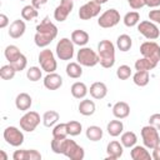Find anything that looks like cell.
Returning a JSON list of instances; mask_svg holds the SVG:
<instances>
[{
	"instance_id": "obj_46",
	"label": "cell",
	"mask_w": 160,
	"mask_h": 160,
	"mask_svg": "<svg viewBox=\"0 0 160 160\" xmlns=\"http://www.w3.org/2000/svg\"><path fill=\"white\" fill-rule=\"evenodd\" d=\"M9 25V18L5 14H0V28L5 29Z\"/></svg>"
},
{
	"instance_id": "obj_27",
	"label": "cell",
	"mask_w": 160,
	"mask_h": 160,
	"mask_svg": "<svg viewBox=\"0 0 160 160\" xmlns=\"http://www.w3.org/2000/svg\"><path fill=\"white\" fill-rule=\"evenodd\" d=\"M106 130H108V134L110 136H112V138H116V136L121 135L122 130H124V124H122L121 119L120 120H111V121H109L108 125H106Z\"/></svg>"
},
{
	"instance_id": "obj_8",
	"label": "cell",
	"mask_w": 160,
	"mask_h": 160,
	"mask_svg": "<svg viewBox=\"0 0 160 160\" xmlns=\"http://www.w3.org/2000/svg\"><path fill=\"white\" fill-rule=\"evenodd\" d=\"M120 22V12L116 9H109L106 11H104L99 19H98V24L100 28L104 29H110L116 26Z\"/></svg>"
},
{
	"instance_id": "obj_47",
	"label": "cell",
	"mask_w": 160,
	"mask_h": 160,
	"mask_svg": "<svg viewBox=\"0 0 160 160\" xmlns=\"http://www.w3.org/2000/svg\"><path fill=\"white\" fill-rule=\"evenodd\" d=\"M151 158H152L154 160H160V145H158L156 148H154V149H152Z\"/></svg>"
},
{
	"instance_id": "obj_1",
	"label": "cell",
	"mask_w": 160,
	"mask_h": 160,
	"mask_svg": "<svg viewBox=\"0 0 160 160\" xmlns=\"http://www.w3.org/2000/svg\"><path fill=\"white\" fill-rule=\"evenodd\" d=\"M58 36L56 25L50 21L49 18H44V20L36 25V32L34 35L35 45L39 48H46L51 44V41Z\"/></svg>"
},
{
	"instance_id": "obj_7",
	"label": "cell",
	"mask_w": 160,
	"mask_h": 160,
	"mask_svg": "<svg viewBox=\"0 0 160 160\" xmlns=\"http://www.w3.org/2000/svg\"><path fill=\"white\" fill-rule=\"evenodd\" d=\"M39 64L41 66V69L45 72H55L56 68H58V62L55 60V55L50 49H44L39 52L38 56Z\"/></svg>"
},
{
	"instance_id": "obj_11",
	"label": "cell",
	"mask_w": 160,
	"mask_h": 160,
	"mask_svg": "<svg viewBox=\"0 0 160 160\" xmlns=\"http://www.w3.org/2000/svg\"><path fill=\"white\" fill-rule=\"evenodd\" d=\"M138 31L148 40H156L160 35V30H159L158 25L149 20L140 21L138 24Z\"/></svg>"
},
{
	"instance_id": "obj_22",
	"label": "cell",
	"mask_w": 160,
	"mask_h": 160,
	"mask_svg": "<svg viewBox=\"0 0 160 160\" xmlns=\"http://www.w3.org/2000/svg\"><path fill=\"white\" fill-rule=\"evenodd\" d=\"M112 115L116 119H125L130 115V105L125 101H118L112 106Z\"/></svg>"
},
{
	"instance_id": "obj_12",
	"label": "cell",
	"mask_w": 160,
	"mask_h": 160,
	"mask_svg": "<svg viewBox=\"0 0 160 160\" xmlns=\"http://www.w3.org/2000/svg\"><path fill=\"white\" fill-rule=\"evenodd\" d=\"M140 52L155 62H160V45L155 41H145L140 45Z\"/></svg>"
},
{
	"instance_id": "obj_36",
	"label": "cell",
	"mask_w": 160,
	"mask_h": 160,
	"mask_svg": "<svg viewBox=\"0 0 160 160\" xmlns=\"http://www.w3.org/2000/svg\"><path fill=\"white\" fill-rule=\"evenodd\" d=\"M38 15H39L38 9L34 8L32 5H25L21 10V18H22V20H26V21H31V20L36 19Z\"/></svg>"
},
{
	"instance_id": "obj_45",
	"label": "cell",
	"mask_w": 160,
	"mask_h": 160,
	"mask_svg": "<svg viewBox=\"0 0 160 160\" xmlns=\"http://www.w3.org/2000/svg\"><path fill=\"white\" fill-rule=\"evenodd\" d=\"M128 2L130 5V8L134 9V10H139V9L144 8V6H146L145 5V0H130Z\"/></svg>"
},
{
	"instance_id": "obj_39",
	"label": "cell",
	"mask_w": 160,
	"mask_h": 160,
	"mask_svg": "<svg viewBox=\"0 0 160 160\" xmlns=\"http://www.w3.org/2000/svg\"><path fill=\"white\" fill-rule=\"evenodd\" d=\"M66 128H68V132L70 136H78L80 135L81 130H82V125L81 122L76 121V120H70L66 122Z\"/></svg>"
},
{
	"instance_id": "obj_5",
	"label": "cell",
	"mask_w": 160,
	"mask_h": 160,
	"mask_svg": "<svg viewBox=\"0 0 160 160\" xmlns=\"http://www.w3.org/2000/svg\"><path fill=\"white\" fill-rule=\"evenodd\" d=\"M62 155H65L71 160H82L85 156V151L74 140L65 138L62 144Z\"/></svg>"
},
{
	"instance_id": "obj_26",
	"label": "cell",
	"mask_w": 160,
	"mask_h": 160,
	"mask_svg": "<svg viewBox=\"0 0 160 160\" xmlns=\"http://www.w3.org/2000/svg\"><path fill=\"white\" fill-rule=\"evenodd\" d=\"M70 91H71V95H72L75 99H84V98L88 95L89 89H88V86H86L84 82L76 81V82H74V84L71 85Z\"/></svg>"
},
{
	"instance_id": "obj_51",
	"label": "cell",
	"mask_w": 160,
	"mask_h": 160,
	"mask_svg": "<svg viewBox=\"0 0 160 160\" xmlns=\"http://www.w3.org/2000/svg\"><path fill=\"white\" fill-rule=\"evenodd\" d=\"M94 1H96L98 4H100V5H102V4H105V2H108L109 0H94Z\"/></svg>"
},
{
	"instance_id": "obj_38",
	"label": "cell",
	"mask_w": 160,
	"mask_h": 160,
	"mask_svg": "<svg viewBox=\"0 0 160 160\" xmlns=\"http://www.w3.org/2000/svg\"><path fill=\"white\" fill-rule=\"evenodd\" d=\"M18 71L14 69V66L11 64H6V65H2L1 69H0V76L2 80H11L15 74Z\"/></svg>"
},
{
	"instance_id": "obj_18",
	"label": "cell",
	"mask_w": 160,
	"mask_h": 160,
	"mask_svg": "<svg viewBox=\"0 0 160 160\" xmlns=\"http://www.w3.org/2000/svg\"><path fill=\"white\" fill-rule=\"evenodd\" d=\"M122 151H124V146L121 142L116 141V140H112L106 146V154H108V159L110 160H116L119 158H121L122 155Z\"/></svg>"
},
{
	"instance_id": "obj_6",
	"label": "cell",
	"mask_w": 160,
	"mask_h": 160,
	"mask_svg": "<svg viewBox=\"0 0 160 160\" xmlns=\"http://www.w3.org/2000/svg\"><path fill=\"white\" fill-rule=\"evenodd\" d=\"M74 45L75 44L71 41V39H68V38L60 39L56 44V48H55L56 56L60 60H64V61L71 60L72 56H74V51H75Z\"/></svg>"
},
{
	"instance_id": "obj_34",
	"label": "cell",
	"mask_w": 160,
	"mask_h": 160,
	"mask_svg": "<svg viewBox=\"0 0 160 160\" xmlns=\"http://www.w3.org/2000/svg\"><path fill=\"white\" fill-rule=\"evenodd\" d=\"M86 138L90 141H99L102 139V129L98 125H91L86 129Z\"/></svg>"
},
{
	"instance_id": "obj_41",
	"label": "cell",
	"mask_w": 160,
	"mask_h": 160,
	"mask_svg": "<svg viewBox=\"0 0 160 160\" xmlns=\"http://www.w3.org/2000/svg\"><path fill=\"white\" fill-rule=\"evenodd\" d=\"M116 76L120 80H128L131 76V69L129 65H120L116 70Z\"/></svg>"
},
{
	"instance_id": "obj_29",
	"label": "cell",
	"mask_w": 160,
	"mask_h": 160,
	"mask_svg": "<svg viewBox=\"0 0 160 160\" xmlns=\"http://www.w3.org/2000/svg\"><path fill=\"white\" fill-rule=\"evenodd\" d=\"M59 119H60V115H59L58 111H55V110H48L42 115V124L46 128H51V126L56 125V122L59 121Z\"/></svg>"
},
{
	"instance_id": "obj_42",
	"label": "cell",
	"mask_w": 160,
	"mask_h": 160,
	"mask_svg": "<svg viewBox=\"0 0 160 160\" xmlns=\"http://www.w3.org/2000/svg\"><path fill=\"white\" fill-rule=\"evenodd\" d=\"M11 65L14 66V69L16 71H22L26 68V65H28V59H26V56L24 54H21V56L18 60H15L14 62H11Z\"/></svg>"
},
{
	"instance_id": "obj_15",
	"label": "cell",
	"mask_w": 160,
	"mask_h": 160,
	"mask_svg": "<svg viewBox=\"0 0 160 160\" xmlns=\"http://www.w3.org/2000/svg\"><path fill=\"white\" fill-rule=\"evenodd\" d=\"M12 159L14 160H40L41 154L35 149H30V150L20 149V150L14 151Z\"/></svg>"
},
{
	"instance_id": "obj_48",
	"label": "cell",
	"mask_w": 160,
	"mask_h": 160,
	"mask_svg": "<svg viewBox=\"0 0 160 160\" xmlns=\"http://www.w3.org/2000/svg\"><path fill=\"white\" fill-rule=\"evenodd\" d=\"M48 2V0H31V5L36 9H40L41 6H44Z\"/></svg>"
},
{
	"instance_id": "obj_32",
	"label": "cell",
	"mask_w": 160,
	"mask_h": 160,
	"mask_svg": "<svg viewBox=\"0 0 160 160\" xmlns=\"http://www.w3.org/2000/svg\"><path fill=\"white\" fill-rule=\"evenodd\" d=\"M66 75L71 79H79L82 75V68L79 62H69L66 65Z\"/></svg>"
},
{
	"instance_id": "obj_31",
	"label": "cell",
	"mask_w": 160,
	"mask_h": 160,
	"mask_svg": "<svg viewBox=\"0 0 160 160\" xmlns=\"http://www.w3.org/2000/svg\"><path fill=\"white\" fill-rule=\"evenodd\" d=\"M21 54L22 52L20 51V49L16 45H8L5 48V50H4V55H5L6 60L9 61V64H11L15 60H18L21 56Z\"/></svg>"
},
{
	"instance_id": "obj_19",
	"label": "cell",
	"mask_w": 160,
	"mask_h": 160,
	"mask_svg": "<svg viewBox=\"0 0 160 160\" xmlns=\"http://www.w3.org/2000/svg\"><path fill=\"white\" fill-rule=\"evenodd\" d=\"M89 92L91 95V98L96 99V100H100V99H104L108 94V86L102 82V81H95L90 85V89H89Z\"/></svg>"
},
{
	"instance_id": "obj_33",
	"label": "cell",
	"mask_w": 160,
	"mask_h": 160,
	"mask_svg": "<svg viewBox=\"0 0 160 160\" xmlns=\"http://www.w3.org/2000/svg\"><path fill=\"white\" fill-rule=\"evenodd\" d=\"M132 81L135 85L142 88V86H146L150 81V75H149V71H136L134 75H132Z\"/></svg>"
},
{
	"instance_id": "obj_50",
	"label": "cell",
	"mask_w": 160,
	"mask_h": 160,
	"mask_svg": "<svg viewBox=\"0 0 160 160\" xmlns=\"http://www.w3.org/2000/svg\"><path fill=\"white\" fill-rule=\"evenodd\" d=\"M0 155H1V159L0 160H8V155L5 154L4 150H0Z\"/></svg>"
},
{
	"instance_id": "obj_16",
	"label": "cell",
	"mask_w": 160,
	"mask_h": 160,
	"mask_svg": "<svg viewBox=\"0 0 160 160\" xmlns=\"http://www.w3.org/2000/svg\"><path fill=\"white\" fill-rule=\"evenodd\" d=\"M44 86L48 90H58L62 86V78L56 72H48L44 78Z\"/></svg>"
},
{
	"instance_id": "obj_20",
	"label": "cell",
	"mask_w": 160,
	"mask_h": 160,
	"mask_svg": "<svg viewBox=\"0 0 160 160\" xmlns=\"http://www.w3.org/2000/svg\"><path fill=\"white\" fill-rule=\"evenodd\" d=\"M32 105V99L28 92H20L15 98V106L20 111H28Z\"/></svg>"
},
{
	"instance_id": "obj_21",
	"label": "cell",
	"mask_w": 160,
	"mask_h": 160,
	"mask_svg": "<svg viewBox=\"0 0 160 160\" xmlns=\"http://www.w3.org/2000/svg\"><path fill=\"white\" fill-rule=\"evenodd\" d=\"M130 156L132 160H150V159H152L145 145L144 146H141V145L132 146L130 150Z\"/></svg>"
},
{
	"instance_id": "obj_23",
	"label": "cell",
	"mask_w": 160,
	"mask_h": 160,
	"mask_svg": "<svg viewBox=\"0 0 160 160\" xmlns=\"http://www.w3.org/2000/svg\"><path fill=\"white\" fill-rule=\"evenodd\" d=\"M89 34L85 31V30H81V29H78V30H74L71 32V41L75 44V45H79V46H85L88 42H89Z\"/></svg>"
},
{
	"instance_id": "obj_40",
	"label": "cell",
	"mask_w": 160,
	"mask_h": 160,
	"mask_svg": "<svg viewBox=\"0 0 160 160\" xmlns=\"http://www.w3.org/2000/svg\"><path fill=\"white\" fill-rule=\"evenodd\" d=\"M41 70H42V69H40V68H38V66H31V68H29L28 71H26L28 79H29L30 81H32V82L39 81V80L41 79V76H42Z\"/></svg>"
},
{
	"instance_id": "obj_13",
	"label": "cell",
	"mask_w": 160,
	"mask_h": 160,
	"mask_svg": "<svg viewBox=\"0 0 160 160\" xmlns=\"http://www.w3.org/2000/svg\"><path fill=\"white\" fill-rule=\"evenodd\" d=\"M100 10H101V5L100 4H98L94 0L88 1L86 4L80 6V9H79V18L81 20H90V19L98 16L100 14Z\"/></svg>"
},
{
	"instance_id": "obj_2",
	"label": "cell",
	"mask_w": 160,
	"mask_h": 160,
	"mask_svg": "<svg viewBox=\"0 0 160 160\" xmlns=\"http://www.w3.org/2000/svg\"><path fill=\"white\" fill-rule=\"evenodd\" d=\"M98 55L99 64L102 68H112L115 64V45L110 40H101L98 44Z\"/></svg>"
},
{
	"instance_id": "obj_52",
	"label": "cell",
	"mask_w": 160,
	"mask_h": 160,
	"mask_svg": "<svg viewBox=\"0 0 160 160\" xmlns=\"http://www.w3.org/2000/svg\"><path fill=\"white\" fill-rule=\"evenodd\" d=\"M20 1H25V0H20Z\"/></svg>"
},
{
	"instance_id": "obj_49",
	"label": "cell",
	"mask_w": 160,
	"mask_h": 160,
	"mask_svg": "<svg viewBox=\"0 0 160 160\" xmlns=\"http://www.w3.org/2000/svg\"><path fill=\"white\" fill-rule=\"evenodd\" d=\"M145 5L149 8H158L160 5V0H145Z\"/></svg>"
},
{
	"instance_id": "obj_28",
	"label": "cell",
	"mask_w": 160,
	"mask_h": 160,
	"mask_svg": "<svg viewBox=\"0 0 160 160\" xmlns=\"http://www.w3.org/2000/svg\"><path fill=\"white\" fill-rule=\"evenodd\" d=\"M136 141H138V136L134 131H125L120 136V142L122 144L124 148H128V149H131L132 146H135Z\"/></svg>"
},
{
	"instance_id": "obj_53",
	"label": "cell",
	"mask_w": 160,
	"mask_h": 160,
	"mask_svg": "<svg viewBox=\"0 0 160 160\" xmlns=\"http://www.w3.org/2000/svg\"><path fill=\"white\" fill-rule=\"evenodd\" d=\"M128 1H130V0H128Z\"/></svg>"
},
{
	"instance_id": "obj_37",
	"label": "cell",
	"mask_w": 160,
	"mask_h": 160,
	"mask_svg": "<svg viewBox=\"0 0 160 160\" xmlns=\"http://www.w3.org/2000/svg\"><path fill=\"white\" fill-rule=\"evenodd\" d=\"M69 132H68V128H66V122H60L54 125L52 128V138H58V139H65L68 138Z\"/></svg>"
},
{
	"instance_id": "obj_9",
	"label": "cell",
	"mask_w": 160,
	"mask_h": 160,
	"mask_svg": "<svg viewBox=\"0 0 160 160\" xmlns=\"http://www.w3.org/2000/svg\"><path fill=\"white\" fill-rule=\"evenodd\" d=\"M42 119H40V115L36 112V111H26L19 120V124H20V128L21 130L24 131H28V132H31L34 131L38 125L40 124Z\"/></svg>"
},
{
	"instance_id": "obj_4",
	"label": "cell",
	"mask_w": 160,
	"mask_h": 160,
	"mask_svg": "<svg viewBox=\"0 0 160 160\" xmlns=\"http://www.w3.org/2000/svg\"><path fill=\"white\" fill-rule=\"evenodd\" d=\"M76 60L81 66L92 68L96 64H99V55L91 48L82 46L76 54Z\"/></svg>"
},
{
	"instance_id": "obj_30",
	"label": "cell",
	"mask_w": 160,
	"mask_h": 160,
	"mask_svg": "<svg viewBox=\"0 0 160 160\" xmlns=\"http://www.w3.org/2000/svg\"><path fill=\"white\" fill-rule=\"evenodd\" d=\"M116 46L122 52L129 51L131 49V46H132V40H131V38L128 34H121L116 39Z\"/></svg>"
},
{
	"instance_id": "obj_44",
	"label": "cell",
	"mask_w": 160,
	"mask_h": 160,
	"mask_svg": "<svg viewBox=\"0 0 160 160\" xmlns=\"http://www.w3.org/2000/svg\"><path fill=\"white\" fill-rule=\"evenodd\" d=\"M149 124L155 126L158 130H160V114H152L150 118H149Z\"/></svg>"
},
{
	"instance_id": "obj_25",
	"label": "cell",
	"mask_w": 160,
	"mask_h": 160,
	"mask_svg": "<svg viewBox=\"0 0 160 160\" xmlns=\"http://www.w3.org/2000/svg\"><path fill=\"white\" fill-rule=\"evenodd\" d=\"M156 65H158V62H155V61H152V60H150L148 58H144V56L138 59L135 61V64H134L136 71H141V70L142 71H150V70L155 69Z\"/></svg>"
},
{
	"instance_id": "obj_43",
	"label": "cell",
	"mask_w": 160,
	"mask_h": 160,
	"mask_svg": "<svg viewBox=\"0 0 160 160\" xmlns=\"http://www.w3.org/2000/svg\"><path fill=\"white\" fill-rule=\"evenodd\" d=\"M149 19H150V21H152L155 24H160V9L150 10L149 11Z\"/></svg>"
},
{
	"instance_id": "obj_10",
	"label": "cell",
	"mask_w": 160,
	"mask_h": 160,
	"mask_svg": "<svg viewBox=\"0 0 160 160\" xmlns=\"http://www.w3.org/2000/svg\"><path fill=\"white\" fill-rule=\"evenodd\" d=\"M2 136H4V140L11 145V146H20L22 145L24 142V134L20 129H18L16 126H8L4 132H2Z\"/></svg>"
},
{
	"instance_id": "obj_14",
	"label": "cell",
	"mask_w": 160,
	"mask_h": 160,
	"mask_svg": "<svg viewBox=\"0 0 160 160\" xmlns=\"http://www.w3.org/2000/svg\"><path fill=\"white\" fill-rule=\"evenodd\" d=\"M74 9V0H60V4L54 10V19L59 22L66 20L69 14Z\"/></svg>"
},
{
	"instance_id": "obj_3",
	"label": "cell",
	"mask_w": 160,
	"mask_h": 160,
	"mask_svg": "<svg viewBox=\"0 0 160 160\" xmlns=\"http://www.w3.org/2000/svg\"><path fill=\"white\" fill-rule=\"evenodd\" d=\"M141 139H142V142L144 145L148 148V149H154L156 148L158 145H160V135H159V130L152 126V125H145L142 126L141 131Z\"/></svg>"
},
{
	"instance_id": "obj_17",
	"label": "cell",
	"mask_w": 160,
	"mask_h": 160,
	"mask_svg": "<svg viewBox=\"0 0 160 160\" xmlns=\"http://www.w3.org/2000/svg\"><path fill=\"white\" fill-rule=\"evenodd\" d=\"M25 30H26V25H25V21L24 20H14L10 26H9V36L12 38V39H19L21 38L24 34H25Z\"/></svg>"
},
{
	"instance_id": "obj_35",
	"label": "cell",
	"mask_w": 160,
	"mask_h": 160,
	"mask_svg": "<svg viewBox=\"0 0 160 160\" xmlns=\"http://www.w3.org/2000/svg\"><path fill=\"white\" fill-rule=\"evenodd\" d=\"M122 21H124L125 26L132 28V26H135L140 22V14L138 11H129V12L125 14Z\"/></svg>"
},
{
	"instance_id": "obj_24",
	"label": "cell",
	"mask_w": 160,
	"mask_h": 160,
	"mask_svg": "<svg viewBox=\"0 0 160 160\" xmlns=\"http://www.w3.org/2000/svg\"><path fill=\"white\" fill-rule=\"evenodd\" d=\"M78 110L81 115L84 116H91L95 110H96V106H95V102L90 99H84L80 101L79 106H78Z\"/></svg>"
}]
</instances>
